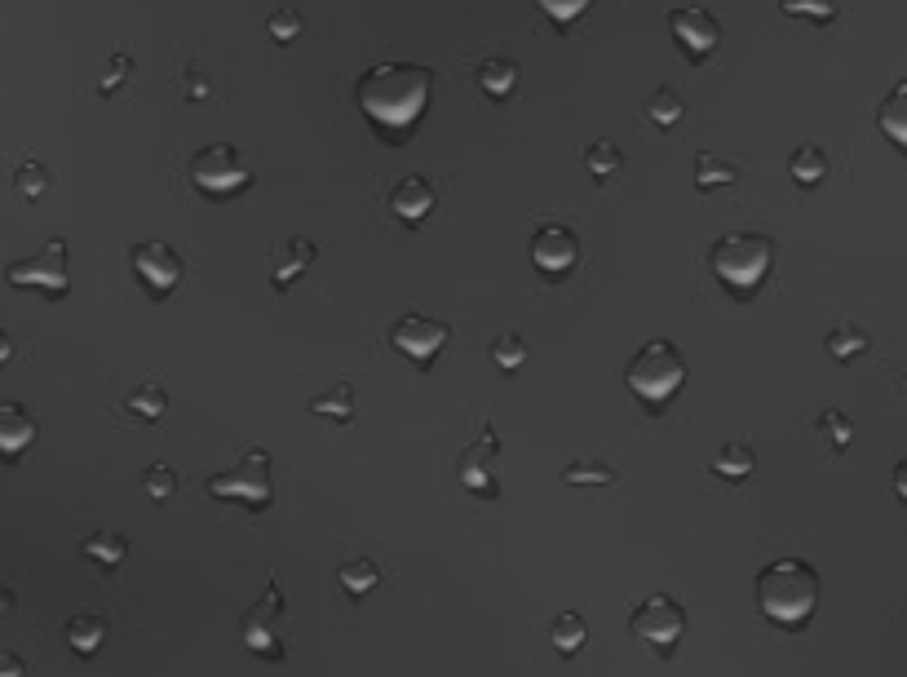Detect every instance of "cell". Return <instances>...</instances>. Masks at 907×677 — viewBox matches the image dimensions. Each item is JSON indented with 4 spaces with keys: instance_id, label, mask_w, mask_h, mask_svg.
<instances>
[{
    "instance_id": "18",
    "label": "cell",
    "mask_w": 907,
    "mask_h": 677,
    "mask_svg": "<svg viewBox=\"0 0 907 677\" xmlns=\"http://www.w3.org/2000/svg\"><path fill=\"white\" fill-rule=\"evenodd\" d=\"M877 124H881V133H885V138H890L898 151H907V76H903V81H894V85H890V94L881 98V107H877Z\"/></svg>"
},
{
    "instance_id": "9",
    "label": "cell",
    "mask_w": 907,
    "mask_h": 677,
    "mask_svg": "<svg viewBox=\"0 0 907 677\" xmlns=\"http://www.w3.org/2000/svg\"><path fill=\"white\" fill-rule=\"evenodd\" d=\"M279 620H284V589L279 580L266 584V593L248 606L244 616V647L266 655V660H279L284 655V638H279Z\"/></svg>"
},
{
    "instance_id": "6",
    "label": "cell",
    "mask_w": 907,
    "mask_h": 677,
    "mask_svg": "<svg viewBox=\"0 0 907 677\" xmlns=\"http://www.w3.org/2000/svg\"><path fill=\"white\" fill-rule=\"evenodd\" d=\"M186 173H190V182H196V190H204V195H213V199L239 195V190L252 182V169H248L244 151L231 147V143H209V147H200L196 156H190Z\"/></svg>"
},
{
    "instance_id": "34",
    "label": "cell",
    "mask_w": 907,
    "mask_h": 677,
    "mask_svg": "<svg viewBox=\"0 0 907 677\" xmlns=\"http://www.w3.org/2000/svg\"><path fill=\"white\" fill-rule=\"evenodd\" d=\"M49 169L40 164V160H23L18 169H14V190L23 195V199H40L45 190H49Z\"/></svg>"
},
{
    "instance_id": "26",
    "label": "cell",
    "mask_w": 907,
    "mask_h": 677,
    "mask_svg": "<svg viewBox=\"0 0 907 677\" xmlns=\"http://www.w3.org/2000/svg\"><path fill=\"white\" fill-rule=\"evenodd\" d=\"M85 558L89 563H98V567H120L124 558H128V540L120 536V531H94V536H85Z\"/></svg>"
},
{
    "instance_id": "3",
    "label": "cell",
    "mask_w": 907,
    "mask_h": 677,
    "mask_svg": "<svg viewBox=\"0 0 907 677\" xmlns=\"http://www.w3.org/2000/svg\"><path fill=\"white\" fill-rule=\"evenodd\" d=\"M774 261H780V244H774L770 235H761V231H726L708 248L712 275L740 297L757 293V284L770 275Z\"/></svg>"
},
{
    "instance_id": "40",
    "label": "cell",
    "mask_w": 907,
    "mask_h": 677,
    "mask_svg": "<svg viewBox=\"0 0 907 677\" xmlns=\"http://www.w3.org/2000/svg\"><path fill=\"white\" fill-rule=\"evenodd\" d=\"M128 72H134V58H128V53H115V58H111V72H107L102 85H98V94H115V89L124 85Z\"/></svg>"
},
{
    "instance_id": "43",
    "label": "cell",
    "mask_w": 907,
    "mask_h": 677,
    "mask_svg": "<svg viewBox=\"0 0 907 677\" xmlns=\"http://www.w3.org/2000/svg\"><path fill=\"white\" fill-rule=\"evenodd\" d=\"M10 359H14V336H10L5 328H0V368H5Z\"/></svg>"
},
{
    "instance_id": "21",
    "label": "cell",
    "mask_w": 907,
    "mask_h": 677,
    "mask_svg": "<svg viewBox=\"0 0 907 677\" xmlns=\"http://www.w3.org/2000/svg\"><path fill=\"white\" fill-rule=\"evenodd\" d=\"M102 642H107V620L98 616V612H80V616H72L67 620V647L76 651V655H98L102 651Z\"/></svg>"
},
{
    "instance_id": "2",
    "label": "cell",
    "mask_w": 907,
    "mask_h": 677,
    "mask_svg": "<svg viewBox=\"0 0 907 677\" xmlns=\"http://www.w3.org/2000/svg\"><path fill=\"white\" fill-rule=\"evenodd\" d=\"M757 606H761V616L770 625H780V629H802L810 616H815V606H819V571L815 563L806 558H774L757 571Z\"/></svg>"
},
{
    "instance_id": "15",
    "label": "cell",
    "mask_w": 907,
    "mask_h": 677,
    "mask_svg": "<svg viewBox=\"0 0 907 677\" xmlns=\"http://www.w3.org/2000/svg\"><path fill=\"white\" fill-rule=\"evenodd\" d=\"M434 205H438V190H434V182L425 177V173H408V177H399L395 182V190H390V213L399 218V222H425L430 213H434Z\"/></svg>"
},
{
    "instance_id": "13",
    "label": "cell",
    "mask_w": 907,
    "mask_h": 677,
    "mask_svg": "<svg viewBox=\"0 0 907 677\" xmlns=\"http://www.w3.org/2000/svg\"><path fill=\"white\" fill-rule=\"evenodd\" d=\"M496 456H500V439L496 430H479V439H470L457 456V479L465 492L474 496H496L500 483H496Z\"/></svg>"
},
{
    "instance_id": "27",
    "label": "cell",
    "mask_w": 907,
    "mask_h": 677,
    "mask_svg": "<svg viewBox=\"0 0 907 677\" xmlns=\"http://www.w3.org/2000/svg\"><path fill=\"white\" fill-rule=\"evenodd\" d=\"M310 413L333 417V421H355V385H350V381H337L333 390L314 394V398H310Z\"/></svg>"
},
{
    "instance_id": "19",
    "label": "cell",
    "mask_w": 907,
    "mask_h": 677,
    "mask_svg": "<svg viewBox=\"0 0 907 677\" xmlns=\"http://www.w3.org/2000/svg\"><path fill=\"white\" fill-rule=\"evenodd\" d=\"M708 469L718 473V479H726V483H744L748 473H757V452L748 443H722L718 452H712Z\"/></svg>"
},
{
    "instance_id": "37",
    "label": "cell",
    "mask_w": 907,
    "mask_h": 677,
    "mask_svg": "<svg viewBox=\"0 0 907 677\" xmlns=\"http://www.w3.org/2000/svg\"><path fill=\"white\" fill-rule=\"evenodd\" d=\"M780 10L793 19H815V23H832L836 19V0H780Z\"/></svg>"
},
{
    "instance_id": "5",
    "label": "cell",
    "mask_w": 907,
    "mask_h": 677,
    "mask_svg": "<svg viewBox=\"0 0 907 677\" xmlns=\"http://www.w3.org/2000/svg\"><path fill=\"white\" fill-rule=\"evenodd\" d=\"M213 501H239L248 509H266L275 501V460L266 447H248L231 469H218L204 479Z\"/></svg>"
},
{
    "instance_id": "25",
    "label": "cell",
    "mask_w": 907,
    "mask_h": 677,
    "mask_svg": "<svg viewBox=\"0 0 907 677\" xmlns=\"http://www.w3.org/2000/svg\"><path fill=\"white\" fill-rule=\"evenodd\" d=\"M788 173L797 186H819L828 177V151L815 147V143H802L793 156H788Z\"/></svg>"
},
{
    "instance_id": "33",
    "label": "cell",
    "mask_w": 907,
    "mask_h": 677,
    "mask_svg": "<svg viewBox=\"0 0 907 677\" xmlns=\"http://www.w3.org/2000/svg\"><path fill=\"white\" fill-rule=\"evenodd\" d=\"M620 164H624V156H620V147H616L611 138H598V143L585 147V169H589L598 182H607L611 173H620Z\"/></svg>"
},
{
    "instance_id": "11",
    "label": "cell",
    "mask_w": 907,
    "mask_h": 677,
    "mask_svg": "<svg viewBox=\"0 0 907 677\" xmlns=\"http://www.w3.org/2000/svg\"><path fill=\"white\" fill-rule=\"evenodd\" d=\"M128 261H134V275L147 284V293L156 301H164L182 284V253L169 239H142V244H134Z\"/></svg>"
},
{
    "instance_id": "38",
    "label": "cell",
    "mask_w": 907,
    "mask_h": 677,
    "mask_svg": "<svg viewBox=\"0 0 907 677\" xmlns=\"http://www.w3.org/2000/svg\"><path fill=\"white\" fill-rule=\"evenodd\" d=\"M536 5L545 10V19H549V23H558V27H571L580 14H589V5H594V0H536Z\"/></svg>"
},
{
    "instance_id": "22",
    "label": "cell",
    "mask_w": 907,
    "mask_h": 677,
    "mask_svg": "<svg viewBox=\"0 0 907 677\" xmlns=\"http://www.w3.org/2000/svg\"><path fill=\"white\" fill-rule=\"evenodd\" d=\"M479 89H483V98H509L513 89H518V62L513 58H487V62H479Z\"/></svg>"
},
{
    "instance_id": "44",
    "label": "cell",
    "mask_w": 907,
    "mask_h": 677,
    "mask_svg": "<svg viewBox=\"0 0 907 677\" xmlns=\"http://www.w3.org/2000/svg\"><path fill=\"white\" fill-rule=\"evenodd\" d=\"M10 612H14V589H10L5 580H0V620H5Z\"/></svg>"
},
{
    "instance_id": "28",
    "label": "cell",
    "mask_w": 907,
    "mask_h": 677,
    "mask_svg": "<svg viewBox=\"0 0 907 677\" xmlns=\"http://www.w3.org/2000/svg\"><path fill=\"white\" fill-rule=\"evenodd\" d=\"M585 638H589V625H585V616H580V612H562V616L549 625V642H554V651H562V655H575L580 647H585Z\"/></svg>"
},
{
    "instance_id": "1",
    "label": "cell",
    "mask_w": 907,
    "mask_h": 677,
    "mask_svg": "<svg viewBox=\"0 0 907 677\" xmlns=\"http://www.w3.org/2000/svg\"><path fill=\"white\" fill-rule=\"evenodd\" d=\"M434 72L421 62H376L359 76L355 102L381 133H408L430 107Z\"/></svg>"
},
{
    "instance_id": "20",
    "label": "cell",
    "mask_w": 907,
    "mask_h": 677,
    "mask_svg": "<svg viewBox=\"0 0 907 677\" xmlns=\"http://www.w3.org/2000/svg\"><path fill=\"white\" fill-rule=\"evenodd\" d=\"M744 177V169L740 164H731L726 156H718V151H699L695 156V190H722V186H731V182H740Z\"/></svg>"
},
{
    "instance_id": "30",
    "label": "cell",
    "mask_w": 907,
    "mask_h": 677,
    "mask_svg": "<svg viewBox=\"0 0 907 677\" xmlns=\"http://www.w3.org/2000/svg\"><path fill=\"white\" fill-rule=\"evenodd\" d=\"M558 479L567 488H607V483H616V469L602 460H571V465H562Z\"/></svg>"
},
{
    "instance_id": "42",
    "label": "cell",
    "mask_w": 907,
    "mask_h": 677,
    "mask_svg": "<svg viewBox=\"0 0 907 677\" xmlns=\"http://www.w3.org/2000/svg\"><path fill=\"white\" fill-rule=\"evenodd\" d=\"M894 496H898V501H907V460H898V465H894Z\"/></svg>"
},
{
    "instance_id": "36",
    "label": "cell",
    "mask_w": 907,
    "mask_h": 677,
    "mask_svg": "<svg viewBox=\"0 0 907 677\" xmlns=\"http://www.w3.org/2000/svg\"><path fill=\"white\" fill-rule=\"evenodd\" d=\"M142 492H147L151 501H169V496L177 492V473H173L164 460H156V465L142 473Z\"/></svg>"
},
{
    "instance_id": "23",
    "label": "cell",
    "mask_w": 907,
    "mask_h": 677,
    "mask_svg": "<svg viewBox=\"0 0 907 677\" xmlns=\"http://www.w3.org/2000/svg\"><path fill=\"white\" fill-rule=\"evenodd\" d=\"M381 580H385V571H381V563H376V558H350V563H341V567H337V589H341V593H350V598L372 593Z\"/></svg>"
},
{
    "instance_id": "12",
    "label": "cell",
    "mask_w": 907,
    "mask_h": 677,
    "mask_svg": "<svg viewBox=\"0 0 907 677\" xmlns=\"http://www.w3.org/2000/svg\"><path fill=\"white\" fill-rule=\"evenodd\" d=\"M527 253H532V266L545 280H567L575 270V261H580V235L562 222H545V226L532 231Z\"/></svg>"
},
{
    "instance_id": "7",
    "label": "cell",
    "mask_w": 907,
    "mask_h": 677,
    "mask_svg": "<svg viewBox=\"0 0 907 677\" xmlns=\"http://www.w3.org/2000/svg\"><path fill=\"white\" fill-rule=\"evenodd\" d=\"M629 629L637 642H646L651 651L669 655L682 633H686V606L669 593H646L637 606H633V616H629Z\"/></svg>"
},
{
    "instance_id": "29",
    "label": "cell",
    "mask_w": 907,
    "mask_h": 677,
    "mask_svg": "<svg viewBox=\"0 0 907 677\" xmlns=\"http://www.w3.org/2000/svg\"><path fill=\"white\" fill-rule=\"evenodd\" d=\"M682 115H686V102H682V94L673 85H660L651 98H646V120L660 124V128L682 124Z\"/></svg>"
},
{
    "instance_id": "14",
    "label": "cell",
    "mask_w": 907,
    "mask_h": 677,
    "mask_svg": "<svg viewBox=\"0 0 907 677\" xmlns=\"http://www.w3.org/2000/svg\"><path fill=\"white\" fill-rule=\"evenodd\" d=\"M669 32H673V40L686 49L691 62H704L712 49L722 45V23H718V14H708V10H699V5L669 10Z\"/></svg>"
},
{
    "instance_id": "4",
    "label": "cell",
    "mask_w": 907,
    "mask_h": 677,
    "mask_svg": "<svg viewBox=\"0 0 907 677\" xmlns=\"http://www.w3.org/2000/svg\"><path fill=\"white\" fill-rule=\"evenodd\" d=\"M624 385L642 398V403H651V408H660V403H669L682 385H686V355L669 342V336H651V342H642L624 368Z\"/></svg>"
},
{
    "instance_id": "16",
    "label": "cell",
    "mask_w": 907,
    "mask_h": 677,
    "mask_svg": "<svg viewBox=\"0 0 907 677\" xmlns=\"http://www.w3.org/2000/svg\"><path fill=\"white\" fill-rule=\"evenodd\" d=\"M36 434H40V426L23 403L0 398V460H18L36 443Z\"/></svg>"
},
{
    "instance_id": "31",
    "label": "cell",
    "mask_w": 907,
    "mask_h": 677,
    "mask_svg": "<svg viewBox=\"0 0 907 677\" xmlns=\"http://www.w3.org/2000/svg\"><path fill=\"white\" fill-rule=\"evenodd\" d=\"M487 355H492V364H496L500 372H518V368L527 364V342H523L518 332H496Z\"/></svg>"
},
{
    "instance_id": "24",
    "label": "cell",
    "mask_w": 907,
    "mask_h": 677,
    "mask_svg": "<svg viewBox=\"0 0 907 677\" xmlns=\"http://www.w3.org/2000/svg\"><path fill=\"white\" fill-rule=\"evenodd\" d=\"M823 350L832 355V359H859V355H868L872 350V336L863 332V328H855V323H836L828 336H823Z\"/></svg>"
},
{
    "instance_id": "17",
    "label": "cell",
    "mask_w": 907,
    "mask_h": 677,
    "mask_svg": "<svg viewBox=\"0 0 907 677\" xmlns=\"http://www.w3.org/2000/svg\"><path fill=\"white\" fill-rule=\"evenodd\" d=\"M319 261V244L314 239H306V235H293V239H284L279 244V253H275V270H271V284L275 288H288L293 280H301L306 270Z\"/></svg>"
},
{
    "instance_id": "32",
    "label": "cell",
    "mask_w": 907,
    "mask_h": 677,
    "mask_svg": "<svg viewBox=\"0 0 907 677\" xmlns=\"http://www.w3.org/2000/svg\"><path fill=\"white\" fill-rule=\"evenodd\" d=\"M124 408L134 413L138 421H160V417H164V408H169V394H164V385H156V381H151V385H138L134 394H128V398H124Z\"/></svg>"
},
{
    "instance_id": "10",
    "label": "cell",
    "mask_w": 907,
    "mask_h": 677,
    "mask_svg": "<svg viewBox=\"0 0 907 677\" xmlns=\"http://www.w3.org/2000/svg\"><path fill=\"white\" fill-rule=\"evenodd\" d=\"M447 336H451V328H447L443 319H434V315H403V319H395V328H390V346L425 372V368L438 359V350L447 346Z\"/></svg>"
},
{
    "instance_id": "39",
    "label": "cell",
    "mask_w": 907,
    "mask_h": 677,
    "mask_svg": "<svg viewBox=\"0 0 907 677\" xmlns=\"http://www.w3.org/2000/svg\"><path fill=\"white\" fill-rule=\"evenodd\" d=\"M266 32H271L279 45H288V40H297V36H301V14L284 5V10H275V14L266 19Z\"/></svg>"
},
{
    "instance_id": "35",
    "label": "cell",
    "mask_w": 907,
    "mask_h": 677,
    "mask_svg": "<svg viewBox=\"0 0 907 677\" xmlns=\"http://www.w3.org/2000/svg\"><path fill=\"white\" fill-rule=\"evenodd\" d=\"M815 426L823 430V439H828L836 452H846V447H850V439H855V426H850V417L841 413V408H823Z\"/></svg>"
},
{
    "instance_id": "8",
    "label": "cell",
    "mask_w": 907,
    "mask_h": 677,
    "mask_svg": "<svg viewBox=\"0 0 907 677\" xmlns=\"http://www.w3.org/2000/svg\"><path fill=\"white\" fill-rule=\"evenodd\" d=\"M14 288H40L45 297H67L72 293V261H67V239H49L36 257H23L5 270Z\"/></svg>"
},
{
    "instance_id": "41",
    "label": "cell",
    "mask_w": 907,
    "mask_h": 677,
    "mask_svg": "<svg viewBox=\"0 0 907 677\" xmlns=\"http://www.w3.org/2000/svg\"><path fill=\"white\" fill-rule=\"evenodd\" d=\"M23 673H27V664L18 655H0V677H23Z\"/></svg>"
}]
</instances>
